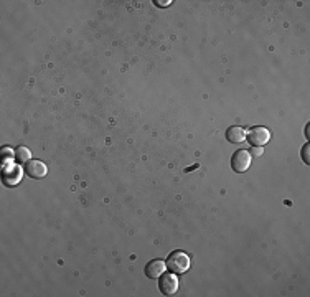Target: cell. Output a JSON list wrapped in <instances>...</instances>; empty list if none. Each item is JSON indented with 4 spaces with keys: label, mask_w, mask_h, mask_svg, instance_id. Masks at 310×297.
Instances as JSON below:
<instances>
[{
    "label": "cell",
    "mask_w": 310,
    "mask_h": 297,
    "mask_svg": "<svg viewBox=\"0 0 310 297\" xmlns=\"http://www.w3.org/2000/svg\"><path fill=\"white\" fill-rule=\"evenodd\" d=\"M246 139L253 147H262L264 144H267L271 139V132L267 131L266 127H262V125H256V127H253L251 131L246 134Z\"/></svg>",
    "instance_id": "obj_2"
},
{
    "label": "cell",
    "mask_w": 310,
    "mask_h": 297,
    "mask_svg": "<svg viewBox=\"0 0 310 297\" xmlns=\"http://www.w3.org/2000/svg\"><path fill=\"white\" fill-rule=\"evenodd\" d=\"M30 157H32L30 149H27V147H18V149H17L15 158L18 162H28V160H30Z\"/></svg>",
    "instance_id": "obj_9"
},
{
    "label": "cell",
    "mask_w": 310,
    "mask_h": 297,
    "mask_svg": "<svg viewBox=\"0 0 310 297\" xmlns=\"http://www.w3.org/2000/svg\"><path fill=\"white\" fill-rule=\"evenodd\" d=\"M226 139L231 144H241L246 140V131L240 125H231V127L226 131Z\"/></svg>",
    "instance_id": "obj_7"
},
{
    "label": "cell",
    "mask_w": 310,
    "mask_h": 297,
    "mask_svg": "<svg viewBox=\"0 0 310 297\" xmlns=\"http://www.w3.org/2000/svg\"><path fill=\"white\" fill-rule=\"evenodd\" d=\"M155 3H157L158 7H169L170 5V0H165V2H158V0H155Z\"/></svg>",
    "instance_id": "obj_13"
},
{
    "label": "cell",
    "mask_w": 310,
    "mask_h": 297,
    "mask_svg": "<svg viewBox=\"0 0 310 297\" xmlns=\"http://www.w3.org/2000/svg\"><path fill=\"white\" fill-rule=\"evenodd\" d=\"M309 144H305L304 145V149H302V158H304V162L305 164H310V160H309Z\"/></svg>",
    "instance_id": "obj_12"
},
{
    "label": "cell",
    "mask_w": 310,
    "mask_h": 297,
    "mask_svg": "<svg viewBox=\"0 0 310 297\" xmlns=\"http://www.w3.org/2000/svg\"><path fill=\"white\" fill-rule=\"evenodd\" d=\"M167 269V262H163L162 259H152L145 266V276L149 279H157L163 274V271Z\"/></svg>",
    "instance_id": "obj_6"
},
{
    "label": "cell",
    "mask_w": 310,
    "mask_h": 297,
    "mask_svg": "<svg viewBox=\"0 0 310 297\" xmlns=\"http://www.w3.org/2000/svg\"><path fill=\"white\" fill-rule=\"evenodd\" d=\"M158 289L163 296H173L178 291V279L175 278L173 273L163 274L158 281Z\"/></svg>",
    "instance_id": "obj_4"
},
{
    "label": "cell",
    "mask_w": 310,
    "mask_h": 297,
    "mask_svg": "<svg viewBox=\"0 0 310 297\" xmlns=\"http://www.w3.org/2000/svg\"><path fill=\"white\" fill-rule=\"evenodd\" d=\"M20 174H22V170L18 169V167L15 165H10L8 169L3 172V183L8 187L15 185V183L20 182Z\"/></svg>",
    "instance_id": "obj_8"
},
{
    "label": "cell",
    "mask_w": 310,
    "mask_h": 297,
    "mask_svg": "<svg viewBox=\"0 0 310 297\" xmlns=\"http://www.w3.org/2000/svg\"><path fill=\"white\" fill-rule=\"evenodd\" d=\"M12 157H14V154H12V149L10 147H3L2 149V154H0V158H2L3 164H10Z\"/></svg>",
    "instance_id": "obj_10"
},
{
    "label": "cell",
    "mask_w": 310,
    "mask_h": 297,
    "mask_svg": "<svg viewBox=\"0 0 310 297\" xmlns=\"http://www.w3.org/2000/svg\"><path fill=\"white\" fill-rule=\"evenodd\" d=\"M262 152H264V149H261V147H253V149L249 150L251 157H261Z\"/></svg>",
    "instance_id": "obj_11"
},
{
    "label": "cell",
    "mask_w": 310,
    "mask_h": 297,
    "mask_svg": "<svg viewBox=\"0 0 310 297\" xmlns=\"http://www.w3.org/2000/svg\"><path fill=\"white\" fill-rule=\"evenodd\" d=\"M167 267H169V271L173 274L187 273L188 267H190V256H188L187 253H183V251H173L172 254H169Z\"/></svg>",
    "instance_id": "obj_1"
},
{
    "label": "cell",
    "mask_w": 310,
    "mask_h": 297,
    "mask_svg": "<svg viewBox=\"0 0 310 297\" xmlns=\"http://www.w3.org/2000/svg\"><path fill=\"white\" fill-rule=\"evenodd\" d=\"M251 162H253V157H251V154L244 149L236 150L234 156L231 157V167L234 172H238V174L246 172V170L251 167Z\"/></svg>",
    "instance_id": "obj_3"
},
{
    "label": "cell",
    "mask_w": 310,
    "mask_h": 297,
    "mask_svg": "<svg viewBox=\"0 0 310 297\" xmlns=\"http://www.w3.org/2000/svg\"><path fill=\"white\" fill-rule=\"evenodd\" d=\"M48 169L41 160H28L25 164V174L30 178H43L47 175Z\"/></svg>",
    "instance_id": "obj_5"
}]
</instances>
